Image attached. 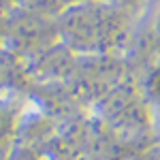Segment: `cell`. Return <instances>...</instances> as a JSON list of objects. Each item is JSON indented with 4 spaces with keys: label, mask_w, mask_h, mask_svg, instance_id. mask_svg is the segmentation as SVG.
<instances>
[]
</instances>
